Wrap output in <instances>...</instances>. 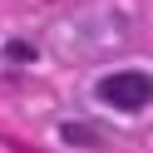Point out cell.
<instances>
[{
	"mask_svg": "<svg viewBox=\"0 0 153 153\" xmlns=\"http://www.w3.org/2000/svg\"><path fill=\"white\" fill-rule=\"evenodd\" d=\"M99 99L109 109H123V114H138L153 104V74L148 69H114L99 79Z\"/></svg>",
	"mask_w": 153,
	"mask_h": 153,
	"instance_id": "6da1fadb",
	"label": "cell"
}]
</instances>
